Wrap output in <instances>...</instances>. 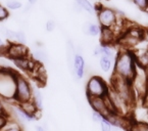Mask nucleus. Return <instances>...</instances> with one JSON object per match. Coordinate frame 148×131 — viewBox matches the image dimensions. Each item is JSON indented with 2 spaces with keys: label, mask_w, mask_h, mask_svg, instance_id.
Returning <instances> with one entry per match:
<instances>
[{
  "label": "nucleus",
  "mask_w": 148,
  "mask_h": 131,
  "mask_svg": "<svg viewBox=\"0 0 148 131\" xmlns=\"http://www.w3.org/2000/svg\"><path fill=\"white\" fill-rule=\"evenodd\" d=\"M136 72V61L135 57L131 50L125 49L116 54L113 75L118 76L124 80L131 82Z\"/></svg>",
  "instance_id": "nucleus-1"
},
{
  "label": "nucleus",
  "mask_w": 148,
  "mask_h": 131,
  "mask_svg": "<svg viewBox=\"0 0 148 131\" xmlns=\"http://www.w3.org/2000/svg\"><path fill=\"white\" fill-rule=\"evenodd\" d=\"M18 74L6 66H0V98L5 103H14L15 84Z\"/></svg>",
  "instance_id": "nucleus-2"
},
{
  "label": "nucleus",
  "mask_w": 148,
  "mask_h": 131,
  "mask_svg": "<svg viewBox=\"0 0 148 131\" xmlns=\"http://www.w3.org/2000/svg\"><path fill=\"white\" fill-rule=\"evenodd\" d=\"M130 85L135 99L136 96L139 98L145 97L148 91V80L145 74V70L143 68H140L136 65V72L132 81L130 82Z\"/></svg>",
  "instance_id": "nucleus-3"
},
{
  "label": "nucleus",
  "mask_w": 148,
  "mask_h": 131,
  "mask_svg": "<svg viewBox=\"0 0 148 131\" xmlns=\"http://www.w3.org/2000/svg\"><path fill=\"white\" fill-rule=\"evenodd\" d=\"M111 88H112L129 105L132 107V105H134L135 98H134V94H133V91H132V88H131L130 82H128V81L113 75L112 79H111Z\"/></svg>",
  "instance_id": "nucleus-4"
},
{
  "label": "nucleus",
  "mask_w": 148,
  "mask_h": 131,
  "mask_svg": "<svg viewBox=\"0 0 148 131\" xmlns=\"http://www.w3.org/2000/svg\"><path fill=\"white\" fill-rule=\"evenodd\" d=\"M32 99V84L26 77L18 74L15 84L14 103L16 105L24 103Z\"/></svg>",
  "instance_id": "nucleus-5"
},
{
  "label": "nucleus",
  "mask_w": 148,
  "mask_h": 131,
  "mask_svg": "<svg viewBox=\"0 0 148 131\" xmlns=\"http://www.w3.org/2000/svg\"><path fill=\"white\" fill-rule=\"evenodd\" d=\"M108 92L106 82L99 76H92L86 84L87 97H105Z\"/></svg>",
  "instance_id": "nucleus-6"
},
{
  "label": "nucleus",
  "mask_w": 148,
  "mask_h": 131,
  "mask_svg": "<svg viewBox=\"0 0 148 131\" xmlns=\"http://www.w3.org/2000/svg\"><path fill=\"white\" fill-rule=\"evenodd\" d=\"M96 13H97L98 23L101 28L111 29L116 24L118 17H116V10L113 8L102 6L96 9Z\"/></svg>",
  "instance_id": "nucleus-7"
},
{
  "label": "nucleus",
  "mask_w": 148,
  "mask_h": 131,
  "mask_svg": "<svg viewBox=\"0 0 148 131\" xmlns=\"http://www.w3.org/2000/svg\"><path fill=\"white\" fill-rule=\"evenodd\" d=\"M4 55L9 59H21V57H29V50L25 44L21 43H8L5 49Z\"/></svg>",
  "instance_id": "nucleus-8"
},
{
  "label": "nucleus",
  "mask_w": 148,
  "mask_h": 131,
  "mask_svg": "<svg viewBox=\"0 0 148 131\" xmlns=\"http://www.w3.org/2000/svg\"><path fill=\"white\" fill-rule=\"evenodd\" d=\"M86 69V63L82 54H77L74 57V63H73L72 73L74 75L75 79L77 81H80L84 78Z\"/></svg>",
  "instance_id": "nucleus-9"
},
{
  "label": "nucleus",
  "mask_w": 148,
  "mask_h": 131,
  "mask_svg": "<svg viewBox=\"0 0 148 131\" xmlns=\"http://www.w3.org/2000/svg\"><path fill=\"white\" fill-rule=\"evenodd\" d=\"M13 65L16 67L18 69L22 71H25V72H32V70L35 67L36 63L33 61L32 59H30L29 57H21V59H12Z\"/></svg>",
  "instance_id": "nucleus-10"
},
{
  "label": "nucleus",
  "mask_w": 148,
  "mask_h": 131,
  "mask_svg": "<svg viewBox=\"0 0 148 131\" xmlns=\"http://www.w3.org/2000/svg\"><path fill=\"white\" fill-rule=\"evenodd\" d=\"M18 107H20V109L22 110L24 113L28 114V115H30V116H35L36 119H39L40 118V113H41V111H39V110L37 109V107H36V105L34 103V101L31 99V101H26V103H20V105H18Z\"/></svg>",
  "instance_id": "nucleus-11"
},
{
  "label": "nucleus",
  "mask_w": 148,
  "mask_h": 131,
  "mask_svg": "<svg viewBox=\"0 0 148 131\" xmlns=\"http://www.w3.org/2000/svg\"><path fill=\"white\" fill-rule=\"evenodd\" d=\"M83 32L87 35L91 36V37H97V36L100 35L101 27L99 25L95 24V23L86 22L83 25Z\"/></svg>",
  "instance_id": "nucleus-12"
},
{
  "label": "nucleus",
  "mask_w": 148,
  "mask_h": 131,
  "mask_svg": "<svg viewBox=\"0 0 148 131\" xmlns=\"http://www.w3.org/2000/svg\"><path fill=\"white\" fill-rule=\"evenodd\" d=\"M99 36H100V40L102 44H106V45H111L116 40V35L113 34L111 29L101 28V32Z\"/></svg>",
  "instance_id": "nucleus-13"
},
{
  "label": "nucleus",
  "mask_w": 148,
  "mask_h": 131,
  "mask_svg": "<svg viewBox=\"0 0 148 131\" xmlns=\"http://www.w3.org/2000/svg\"><path fill=\"white\" fill-rule=\"evenodd\" d=\"M32 101H34L37 109L39 111H42V108H43V96H42L41 91H40L37 86L32 85Z\"/></svg>",
  "instance_id": "nucleus-14"
},
{
  "label": "nucleus",
  "mask_w": 148,
  "mask_h": 131,
  "mask_svg": "<svg viewBox=\"0 0 148 131\" xmlns=\"http://www.w3.org/2000/svg\"><path fill=\"white\" fill-rule=\"evenodd\" d=\"M32 59L35 61V63L42 65V63H47L49 57H48L47 52H46L44 49L39 48V49H36V50L32 53Z\"/></svg>",
  "instance_id": "nucleus-15"
},
{
  "label": "nucleus",
  "mask_w": 148,
  "mask_h": 131,
  "mask_svg": "<svg viewBox=\"0 0 148 131\" xmlns=\"http://www.w3.org/2000/svg\"><path fill=\"white\" fill-rule=\"evenodd\" d=\"M75 3H77L82 10L86 11L90 14H94L96 12V7L90 2L89 0H75Z\"/></svg>",
  "instance_id": "nucleus-16"
},
{
  "label": "nucleus",
  "mask_w": 148,
  "mask_h": 131,
  "mask_svg": "<svg viewBox=\"0 0 148 131\" xmlns=\"http://www.w3.org/2000/svg\"><path fill=\"white\" fill-rule=\"evenodd\" d=\"M99 52H100V57L101 55H104V57H109L110 59H116V57L114 48L111 45H106V44H101V45L99 46Z\"/></svg>",
  "instance_id": "nucleus-17"
},
{
  "label": "nucleus",
  "mask_w": 148,
  "mask_h": 131,
  "mask_svg": "<svg viewBox=\"0 0 148 131\" xmlns=\"http://www.w3.org/2000/svg\"><path fill=\"white\" fill-rule=\"evenodd\" d=\"M26 35L22 31H12V34L10 36V39L8 40V43H21L24 44L26 42Z\"/></svg>",
  "instance_id": "nucleus-18"
},
{
  "label": "nucleus",
  "mask_w": 148,
  "mask_h": 131,
  "mask_svg": "<svg viewBox=\"0 0 148 131\" xmlns=\"http://www.w3.org/2000/svg\"><path fill=\"white\" fill-rule=\"evenodd\" d=\"M111 66H112V61L109 57L101 55L100 59H99V67H100L101 71L104 73H108L111 69Z\"/></svg>",
  "instance_id": "nucleus-19"
},
{
  "label": "nucleus",
  "mask_w": 148,
  "mask_h": 131,
  "mask_svg": "<svg viewBox=\"0 0 148 131\" xmlns=\"http://www.w3.org/2000/svg\"><path fill=\"white\" fill-rule=\"evenodd\" d=\"M1 131H23V129H22V127H21V125L18 124L16 121L9 120L8 123L6 124V126Z\"/></svg>",
  "instance_id": "nucleus-20"
},
{
  "label": "nucleus",
  "mask_w": 148,
  "mask_h": 131,
  "mask_svg": "<svg viewBox=\"0 0 148 131\" xmlns=\"http://www.w3.org/2000/svg\"><path fill=\"white\" fill-rule=\"evenodd\" d=\"M23 4L20 0H8L6 2V9H10V10H18L20 8H22Z\"/></svg>",
  "instance_id": "nucleus-21"
},
{
  "label": "nucleus",
  "mask_w": 148,
  "mask_h": 131,
  "mask_svg": "<svg viewBox=\"0 0 148 131\" xmlns=\"http://www.w3.org/2000/svg\"><path fill=\"white\" fill-rule=\"evenodd\" d=\"M130 131H148V123H134L129 128Z\"/></svg>",
  "instance_id": "nucleus-22"
},
{
  "label": "nucleus",
  "mask_w": 148,
  "mask_h": 131,
  "mask_svg": "<svg viewBox=\"0 0 148 131\" xmlns=\"http://www.w3.org/2000/svg\"><path fill=\"white\" fill-rule=\"evenodd\" d=\"M132 2L141 10L147 11L148 9V0H132Z\"/></svg>",
  "instance_id": "nucleus-23"
},
{
  "label": "nucleus",
  "mask_w": 148,
  "mask_h": 131,
  "mask_svg": "<svg viewBox=\"0 0 148 131\" xmlns=\"http://www.w3.org/2000/svg\"><path fill=\"white\" fill-rule=\"evenodd\" d=\"M99 125H100L101 131H111V124L106 118H103L101 122L99 123Z\"/></svg>",
  "instance_id": "nucleus-24"
},
{
  "label": "nucleus",
  "mask_w": 148,
  "mask_h": 131,
  "mask_svg": "<svg viewBox=\"0 0 148 131\" xmlns=\"http://www.w3.org/2000/svg\"><path fill=\"white\" fill-rule=\"evenodd\" d=\"M8 17H9L8 10H7L6 7H5L4 5L0 3V22H1V21L6 20Z\"/></svg>",
  "instance_id": "nucleus-25"
},
{
  "label": "nucleus",
  "mask_w": 148,
  "mask_h": 131,
  "mask_svg": "<svg viewBox=\"0 0 148 131\" xmlns=\"http://www.w3.org/2000/svg\"><path fill=\"white\" fill-rule=\"evenodd\" d=\"M9 120H10V117L7 115H0V131L6 126Z\"/></svg>",
  "instance_id": "nucleus-26"
},
{
  "label": "nucleus",
  "mask_w": 148,
  "mask_h": 131,
  "mask_svg": "<svg viewBox=\"0 0 148 131\" xmlns=\"http://www.w3.org/2000/svg\"><path fill=\"white\" fill-rule=\"evenodd\" d=\"M91 118H92V121H93L94 123H99L101 122V120H102L104 117L101 115V114H99V113H97V112H92V115H91Z\"/></svg>",
  "instance_id": "nucleus-27"
},
{
  "label": "nucleus",
  "mask_w": 148,
  "mask_h": 131,
  "mask_svg": "<svg viewBox=\"0 0 148 131\" xmlns=\"http://www.w3.org/2000/svg\"><path fill=\"white\" fill-rule=\"evenodd\" d=\"M0 115H7V116H9L6 105H5V101H3L1 98H0Z\"/></svg>",
  "instance_id": "nucleus-28"
},
{
  "label": "nucleus",
  "mask_w": 148,
  "mask_h": 131,
  "mask_svg": "<svg viewBox=\"0 0 148 131\" xmlns=\"http://www.w3.org/2000/svg\"><path fill=\"white\" fill-rule=\"evenodd\" d=\"M55 27H56V25H55L54 21H52V20L47 21V23H46V25H45V28L47 32H53Z\"/></svg>",
  "instance_id": "nucleus-29"
},
{
  "label": "nucleus",
  "mask_w": 148,
  "mask_h": 131,
  "mask_svg": "<svg viewBox=\"0 0 148 131\" xmlns=\"http://www.w3.org/2000/svg\"><path fill=\"white\" fill-rule=\"evenodd\" d=\"M7 44H8V43H5V42L3 41L2 38L0 37V55H4Z\"/></svg>",
  "instance_id": "nucleus-30"
},
{
  "label": "nucleus",
  "mask_w": 148,
  "mask_h": 131,
  "mask_svg": "<svg viewBox=\"0 0 148 131\" xmlns=\"http://www.w3.org/2000/svg\"><path fill=\"white\" fill-rule=\"evenodd\" d=\"M36 131H47V129H45L43 127V125H36L35 126Z\"/></svg>",
  "instance_id": "nucleus-31"
},
{
  "label": "nucleus",
  "mask_w": 148,
  "mask_h": 131,
  "mask_svg": "<svg viewBox=\"0 0 148 131\" xmlns=\"http://www.w3.org/2000/svg\"><path fill=\"white\" fill-rule=\"evenodd\" d=\"M111 131H123V128H121V127L111 126Z\"/></svg>",
  "instance_id": "nucleus-32"
},
{
  "label": "nucleus",
  "mask_w": 148,
  "mask_h": 131,
  "mask_svg": "<svg viewBox=\"0 0 148 131\" xmlns=\"http://www.w3.org/2000/svg\"><path fill=\"white\" fill-rule=\"evenodd\" d=\"M28 1H29V3H30L31 5L35 4V3L37 2V0H28Z\"/></svg>",
  "instance_id": "nucleus-33"
},
{
  "label": "nucleus",
  "mask_w": 148,
  "mask_h": 131,
  "mask_svg": "<svg viewBox=\"0 0 148 131\" xmlns=\"http://www.w3.org/2000/svg\"><path fill=\"white\" fill-rule=\"evenodd\" d=\"M145 70V74H146V77H147V80H148V67L146 69H144Z\"/></svg>",
  "instance_id": "nucleus-34"
},
{
  "label": "nucleus",
  "mask_w": 148,
  "mask_h": 131,
  "mask_svg": "<svg viewBox=\"0 0 148 131\" xmlns=\"http://www.w3.org/2000/svg\"><path fill=\"white\" fill-rule=\"evenodd\" d=\"M147 12H148V9H147Z\"/></svg>",
  "instance_id": "nucleus-35"
}]
</instances>
